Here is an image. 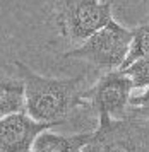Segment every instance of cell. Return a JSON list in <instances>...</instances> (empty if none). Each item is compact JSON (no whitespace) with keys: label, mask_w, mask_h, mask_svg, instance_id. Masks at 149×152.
Returning a JSON list of instances; mask_svg holds the SVG:
<instances>
[{"label":"cell","mask_w":149,"mask_h":152,"mask_svg":"<svg viewBox=\"0 0 149 152\" xmlns=\"http://www.w3.org/2000/svg\"><path fill=\"white\" fill-rule=\"evenodd\" d=\"M15 65L24 89V111L33 120L62 125L72 110L86 106L82 96L84 74L70 79H52L36 74L22 62H15Z\"/></svg>","instance_id":"6da1fadb"},{"label":"cell","mask_w":149,"mask_h":152,"mask_svg":"<svg viewBox=\"0 0 149 152\" xmlns=\"http://www.w3.org/2000/svg\"><path fill=\"white\" fill-rule=\"evenodd\" d=\"M132 41V29L123 28L113 19L82 41L77 48L65 53V58H77L91 63L93 67L101 70H118L122 69L127 58Z\"/></svg>","instance_id":"7a4b0ae2"},{"label":"cell","mask_w":149,"mask_h":152,"mask_svg":"<svg viewBox=\"0 0 149 152\" xmlns=\"http://www.w3.org/2000/svg\"><path fill=\"white\" fill-rule=\"evenodd\" d=\"M111 19V5L101 0H55V24L70 41H86Z\"/></svg>","instance_id":"3957f363"},{"label":"cell","mask_w":149,"mask_h":152,"mask_svg":"<svg viewBox=\"0 0 149 152\" xmlns=\"http://www.w3.org/2000/svg\"><path fill=\"white\" fill-rule=\"evenodd\" d=\"M81 152H149V128L134 118L98 115V128Z\"/></svg>","instance_id":"277c9868"},{"label":"cell","mask_w":149,"mask_h":152,"mask_svg":"<svg viewBox=\"0 0 149 152\" xmlns=\"http://www.w3.org/2000/svg\"><path fill=\"white\" fill-rule=\"evenodd\" d=\"M132 84L122 70L105 72L91 89L84 91L86 104L93 106L96 115H106L111 120L127 118L129 101L132 96Z\"/></svg>","instance_id":"5b68a950"},{"label":"cell","mask_w":149,"mask_h":152,"mask_svg":"<svg viewBox=\"0 0 149 152\" xmlns=\"http://www.w3.org/2000/svg\"><path fill=\"white\" fill-rule=\"evenodd\" d=\"M57 125L41 123L17 111L0 120V152H31L36 137Z\"/></svg>","instance_id":"8992f818"},{"label":"cell","mask_w":149,"mask_h":152,"mask_svg":"<svg viewBox=\"0 0 149 152\" xmlns=\"http://www.w3.org/2000/svg\"><path fill=\"white\" fill-rule=\"evenodd\" d=\"M91 137H93V132L60 135V133L46 130L36 137L31 152H81L89 144Z\"/></svg>","instance_id":"52a82bcc"},{"label":"cell","mask_w":149,"mask_h":152,"mask_svg":"<svg viewBox=\"0 0 149 152\" xmlns=\"http://www.w3.org/2000/svg\"><path fill=\"white\" fill-rule=\"evenodd\" d=\"M24 111V89L19 80L0 79V120L7 115Z\"/></svg>","instance_id":"ba28073f"},{"label":"cell","mask_w":149,"mask_h":152,"mask_svg":"<svg viewBox=\"0 0 149 152\" xmlns=\"http://www.w3.org/2000/svg\"><path fill=\"white\" fill-rule=\"evenodd\" d=\"M141 58H149V24L132 29V41L122 69Z\"/></svg>","instance_id":"9c48e42d"},{"label":"cell","mask_w":149,"mask_h":152,"mask_svg":"<svg viewBox=\"0 0 149 152\" xmlns=\"http://www.w3.org/2000/svg\"><path fill=\"white\" fill-rule=\"evenodd\" d=\"M125 77L130 80L134 89H146L149 87V58H141L129 63L127 67L120 69Z\"/></svg>","instance_id":"30bf717a"},{"label":"cell","mask_w":149,"mask_h":152,"mask_svg":"<svg viewBox=\"0 0 149 152\" xmlns=\"http://www.w3.org/2000/svg\"><path fill=\"white\" fill-rule=\"evenodd\" d=\"M127 118H134V120H149V87L142 89L141 94L130 96Z\"/></svg>","instance_id":"8fae6325"},{"label":"cell","mask_w":149,"mask_h":152,"mask_svg":"<svg viewBox=\"0 0 149 152\" xmlns=\"http://www.w3.org/2000/svg\"><path fill=\"white\" fill-rule=\"evenodd\" d=\"M101 2H105V4H110V5H111V2H113V0H101Z\"/></svg>","instance_id":"7c38bea8"}]
</instances>
